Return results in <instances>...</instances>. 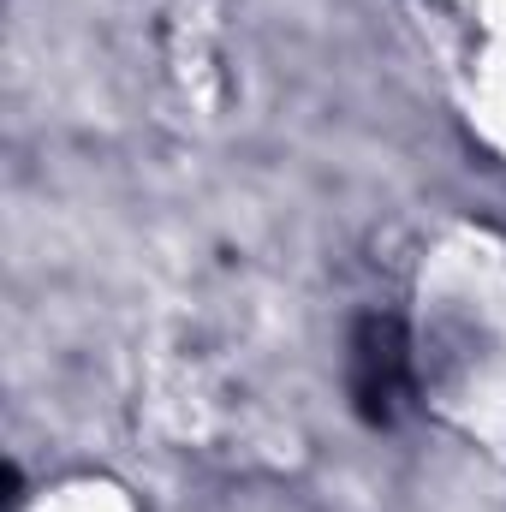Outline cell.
<instances>
[{
    "label": "cell",
    "instance_id": "1",
    "mask_svg": "<svg viewBox=\"0 0 506 512\" xmlns=\"http://www.w3.org/2000/svg\"><path fill=\"white\" fill-rule=\"evenodd\" d=\"M346 376H352V405L364 423L387 429L411 411V340L393 316H364L352 328Z\"/></svg>",
    "mask_w": 506,
    "mask_h": 512
}]
</instances>
